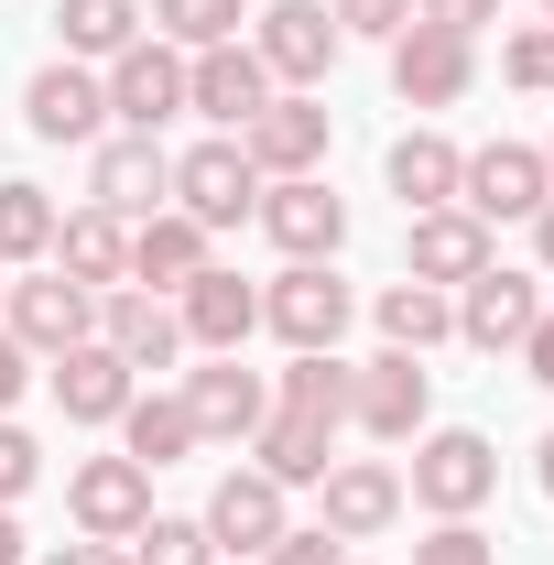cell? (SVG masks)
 Instances as JSON below:
<instances>
[{
  "instance_id": "1",
  "label": "cell",
  "mask_w": 554,
  "mask_h": 565,
  "mask_svg": "<svg viewBox=\"0 0 554 565\" xmlns=\"http://www.w3.org/2000/svg\"><path fill=\"white\" fill-rule=\"evenodd\" d=\"M174 207L196 217V228H239V217L262 207V163L239 152V131L196 141V152H174Z\"/></svg>"
},
{
  "instance_id": "2",
  "label": "cell",
  "mask_w": 554,
  "mask_h": 565,
  "mask_svg": "<svg viewBox=\"0 0 554 565\" xmlns=\"http://www.w3.org/2000/svg\"><path fill=\"white\" fill-rule=\"evenodd\" d=\"M489 490H500V457H489V435H468V424H435V435L414 446V500L435 511V522H468Z\"/></svg>"
},
{
  "instance_id": "3",
  "label": "cell",
  "mask_w": 554,
  "mask_h": 565,
  "mask_svg": "<svg viewBox=\"0 0 554 565\" xmlns=\"http://www.w3.org/2000/svg\"><path fill=\"white\" fill-rule=\"evenodd\" d=\"M468 76H479V44H468V33H446V22H403V33H392V87H403V109H457Z\"/></svg>"
},
{
  "instance_id": "4",
  "label": "cell",
  "mask_w": 554,
  "mask_h": 565,
  "mask_svg": "<svg viewBox=\"0 0 554 565\" xmlns=\"http://www.w3.org/2000/svg\"><path fill=\"white\" fill-rule=\"evenodd\" d=\"M11 294V338L33 359H66V349H87L98 338V294L87 282H66V273H33V282H0Z\"/></svg>"
},
{
  "instance_id": "5",
  "label": "cell",
  "mask_w": 554,
  "mask_h": 565,
  "mask_svg": "<svg viewBox=\"0 0 554 565\" xmlns=\"http://www.w3.org/2000/svg\"><path fill=\"white\" fill-rule=\"evenodd\" d=\"M66 511L87 544H131L141 522H152V468H131V457H87L66 479Z\"/></svg>"
},
{
  "instance_id": "6",
  "label": "cell",
  "mask_w": 554,
  "mask_h": 565,
  "mask_svg": "<svg viewBox=\"0 0 554 565\" xmlns=\"http://www.w3.org/2000/svg\"><path fill=\"white\" fill-rule=\"evenodd\" d=\"M262 327H273L283 349H338L348 338V282L327 273V262H294V273H273V294H262Z\"/></svg>"
},
{
  "instance_id": "7",
  "label": "cell",
  "mask_w": 554,
  "mask_h": 565,
  "mask_svg": "<svg viewBox=\"0 0 554 565\" xmlns=\"http://www.w3.org/2000/svg\"><path fill=\"white\" fill-rule=\"evenodd\" d=\"M424 414H435V381H424L414 349H381L370 370H348V424H370V435H424Z\"/></svg>"
},
{
  "instance_id": "8",
  "label": "cell",
  "mask_w": 554,
  "mask_h": 565,
  "mask_svg": "<svg viewBox=\"0 0 554 565\" xmlns=\"http://www.w3.org/2000/svg\"><path fill=\"white\" fill-rule=\"evenodd\" d=\"M251 217L273 228V250H283V262H327V250L348 239V207L327 196V174H273Z\"/></svg>"
},
{
  "instance_id": "9",
  "label": "cell",
  "mask_w": 554,
  "mask_h": 565,
  "mask_svg": "<svg viewBox=\"0 0 554 565\" xmlns=\"http://www.w3.org/2000/svg\"><path fill=\"white\" fill-rule=\"evenodd\" d=\"M338 11H327V0H273V11H262V33H251V55H262V66L283 76V87H316V76L338 66Z\"/></svg>"
},
{
  "instance_id": "10",
  "label": "cell",
  "mask_w": 554,
  "mask_h": 565,
  "mask_svg": "<svg viewBox=\"0 0 554 565\" xmlns=\"http://www.w3.org/2000/svg\"><path fill=\"white\" fill-rule=\"evenodd\" d=\"M239 152L262 163V185H273V174H316V163H327V98H305V87H294V98H262V109L239 120Z\"/></svg>"
},
{
  "instance_id": "11",
  "label": "cell",
  "mask_w": 554,
  "mask_h": 565,
  "mask_svg": "<svg viewBox=\"0 0 554 565\" xmlns=\"http://www.w3.org/2000/svg\"><path fill=\"white\" fill-rule=\"evenodd\" d=\"M185 414H196V446H251L262 414H273V381L239 370V349H228V359H207V370L185 381Z\"/></svg>"
},
{
  "instance_id": "12",
  "label": "cell",
  "mask_w": 554,
  "mask_h": 565,
  "mask_svg": "<svg viewBox=\"0 0 554 565\" xmlns=\"http://www.w3.org/2000/svg\"><path fill=\"white\" fill-rule=\"evenodd\" d=\"M196 522H207L217 555H273L283 533H294V522H283V479H262V468H228V479L207 490V511H196Z\"/></svg>"
},
{
  "instance_id": "13",
  "label": "cell",
  "mask_w": 554,
  "mask_h": 565,
  "mask_svg": "<svg viewBox=\"0 0 554 565\" xmlns=\"http://www.w3.org/2000/svg\"><path fill=\"white\" fill-rule=\"evenodd\" d=\"M554 196L544 152L533 141H489V152H468V174H457V207L468 217H533Z\"/></svg>"
},
{
  "instance_id": "14",
  "label": "cell",
  "mask_w": 554,
  "mask_h": 565,
  "mask_svg": "<svg viewBox=\"0 0 554 565\" xmlns=\"http://www.w3.org/2000/svg\"><path fill=\"white\" fill-rule=\"evenodd\" d=\"M533 316H544V294H533V273H500V262H489V273H468L457 282V338H468V349H522V338H533Z\"/></svg>"
},
{
  "instance_id": "15",
  "label": "cell",
  "mask_w": 554,
  "mask_h": 565,
  "mask_svg": "<svg viewBox=\"0 0 554 565\" xmlns=\"http://www.w3.org/2000/svg\"><path fill=\"white\" fill-rule=\"evenodd\" d=\"M87 196L109 217H152L163 196H174V152L152 131H120V141H98V163H87Z\"/></svg>"
},
{
  "instance_id": "16",
  "label": "cell",
  "mask_w": 554,
  "mask_h": 565,
  "mask_svg": "<svg viewBox=\"0 0 554 565\" xmlns=\"http://www.w3.org/2000/svg\"><path fill=\"white\" fill-rule=\"evenodd\" d=\"M98 349H120L131 370H174V359H185V327H174V305H163V294L109 282V294H98Z\"/></svg>"
},
{
  "instance_id": "17",
  "label": "cell",
  "mask_w": 554,
  "mask_h": 565,
  "mask_svg": "<svg viewBox=\"0 0 554 565\" xmlns=\"http://www.w3.org/2000/svg\"><path fill=\"white\" fill-rule=\"evenodd\" d=\"M174 109H185V55H174V44L109 55V120H120V131H163Z\"/></svg>"
},
{
  "instance_id": "18",
  "label": "cell",
  "mask_w": 554,
  "mask_h": 565,
  "mask_svg": "<svg viewBox=\"0 0 554 565\" xmlns=\"http://www.w3.org/2000/svg\"><path fill=\"white\" fill-rule=\"evenodd\" d=\"M262 98H273V66H262L251 44H207V55H185V109H196V120L239 131Z\"/></svg>"
},
{
  "instance_id": "19",
  "label": "cell",
  "mask_w": 554,
  "mask_h": 565,
  "mask_svg": "<svg viewBox=\"0 0 554 565\" xmlns=\"http://www.w3.org/2000/svg\"><path fill=\"white\" fill-rule=\"evenodd\" d=\"M22 120H33V141H98V120H109V76H87L76 55H55V66L22 87Z\"/></svg>"
},
{
  "instance_id": "20",
  "label": "cell",
  "mask_w": 554,
  "mask_h": 565,
  "mask_svg": "<svg viewBox=\"0 0 554 565\" xmlns=\"http://www.w3.org/2000/svg\"><path fill=\"white\" fill-rule=\"evenodd\" d=\"M174 327H185V349L228 359L239 338H251V327H262V294H251L239 273H217V262H207V273H196L185 294H174Z\"/></svg>"
},
{
  "instance_id": "21",
  "label": "cell",
  "mask_w": 554,
  "mask_h": 565,
  "mask_svg": "<svg viewBox=\"0 0 554 565\" xmlns=\"http://www.w3.org/2000/svg\"><path fill=\"white\" fill-rule=\"evenodd\" d=\"M316 490H327V533H338V544H370V533L403 522V479H392L381 457H338Z\"/></svg>"
},
{
  "instance_id": "22",
  "label": "cell",
  "mask_w": 554,
  "mask_h": 565,
  "mask_svg": "<svg viewBox=\"0 0 554 565\" xmlns=\"http://www.w3.org/2000/svg\"><path fill=\"white\" fill-rule=\"evenodd\" d=\"M251 468H262V479H283V490L327 479V468H338V424H327V414H294V403H273V414H262V435H251Z\"/></svg>"
},
{
  "instance_id": "23",
  "label": "cell",
  "mask_w": 554,
  "mask_h": 565,
  "mask_svg": "<svg viewBox=\"0 0 554 565\" xmlns=\"http://www.w3.org/2000/svg\"><path fill=\"white\" fill-rule=\"evenodd\" d=\"M66 282H87V294H109V282H131V217H109V207H76L55 217V250H44Z\"/></svg>"
},
{
  "instance_id": "24",
  "label": "cell",
  "mask_w": 554,
  "mask_h": 565,
  "mask_svg": "<svg viewBox=\"0 0 554 565\" xmlns=\"http://www.w3.org/2000/svg\"><path fill=\"white\" fill-rule=\"evenodd\" d=\"M196 273H207V228H196L185 207H152L131 228V282L141 294H185Z\"/></svg>"
},
{
  "instance_id": "25",
  "label": "cell",
  "mask_w": 554,
  "mask_h": 565,
  "mask_svg": "<svg viewBox=\"0 0 554 565\" xmlns=\"http://www.w3.org/2000/svg\"><path fill=\"white\" fill-rule=\"evenodd\" d=\"M55 403H66V424H120V414H131V359L98 349V338L66 349V359H55Z\"/></svg>"
},
{
  "instance_id": "26",
  "label": "cell",
  "mask_w": 554,
  "mask_h": 565,
  "mask_svg": "<svg viewBox=\"0 0 554 565\" xmlns=\"http://www.w3.org/2000/svg\"><path fill=\"white\" fill-rule=\"evenodd\" d=\"M468 273H489V217H468V207H424L414 217V282H468Z\"/></svg>"
},
{
  "instance_id": "27",
  "label": "cell",
  "mask_w": 554,
  "mask_h": 565,
  "mask_svg": "<svg viewBox=\"0 0 554 565\" xmlns=\"http://www.w3.org/2000/svg\"><path fill=\"white\" fill-rule=\"evenodd\" d=\"M457 174H468V152H457V141H435V131H403L392 141V196H403V207H457Z\"/></svg>"
},
{
  "instance_id": "28",
  "label": "cell",
  "mask_w": 554,
  "mask_h": 565,
  "mask_svg": "<svg viewBox=\"0 0 554 565\" xmlns=\"http://www.w3.org/2000/svg\"><path fill=\"white\" fill-rule=\"evenodd\" d=\"M185 446H196L185 392H131V414H120V457H131V468H174Z\"/></svg>"
},
{
  "instance_id": "29",
  "label": "cell",
  "mask_w": 554,
  "mask_h": 565,
  "mask_svg": "<svg viewBox=\"0 0 554 565\" xmlns=\"http://www.w3.org/2000/svg\"><path fill=\"white\" fill-rule=\"evenodd\" d=\"M55 22H66V55H76V66H87V55L109 66V55H131V44H141L152 11H141V0H66Z\"/></svg>"
},
{
  "instance_id": "30",
  "label": "cell",
  "mask_w": 554,
  "mask_h": 565,
  "mask_svg": "<svg viewBox=\"0 0 554 565\" xmlns=\"http://www.w3.org/2000/svg\"><path fill=\"white\" fill-rule=\"evenodd\" d=\"M381 338H392V349H435V338H457V305H446V294H435V282H392V294H381Z\"/></svg>"
},
{
  "instance_id": "31",
  "label": "cell",
  "mask_w": 554,
  "mask_h": 565,
  "mask_svg": "<svg viewBox=\"0 0 554 565\" xmlns=\"http://www.w3.org/2000/svg\"><path fill=\"white\" fill-rule=\"evenodd\" d=\"M273 403H294V414H327V424H348V359H338V349H294V370L273 381Z\"/></svg>"
},
{
  "instance_id": "32",
  "label": "cell",
  "mask_w": 554,
  "mask_h": 565,
  "mask_svg": "<svg viewBox=\"0 0 554 565\" xmlns=\"http://www.w3.org/2000/svg\"><path fill=\"white\" fill-rule=\"evenodd\" d=\"M44 250H55V196L11 174V185H0V273H11V262H44Z\"/></svg>"
},
{
  "instance_id": "33",
  "label": "cell",
  "mask_w": 554,
  "mask_h": 565,
  "mask_svg": "<svg viewBox=\"0 0 554 565\" xmlns=\"http://www.w3.org/2000/svg\"><path fill=\"white\" fill-rule=\"evenodd\" d=\"M152 22H163L185 55H207V44H239L251 11H239V0H152Z\"/></svg>"
},
{
  "instance_id": "34",
  "label": "cell",
  "mask_w": 554,
  "mask_h": 565,
  "mask_svg": "<svg viewBox=\"0 0 554 565\" xmlns=\"http://www.w3.org/2000/svg\"><path fill=\"white\" fill-rule=\"evenodd\" d=\"M131 565H217V544H207V522H141L131 533Z\"/></svg>"
},
{
  "instance_id": "35",
  "label": "cell",
  "mask_w": 554,
  "mask_h": 565,
  "mask_svg": "<svg viewBox=\"0 0 554 565\" xmlns=\"http://www.w3.org/2000/svg\"><path fill=\"white\" fill-rule=\"evenodd\" d=\"M500 76H511V87H533V98H554V22H533V33H511V55H500Z\"/></svg>"
},
{
  "instance_id": "36",
  "label": "cell",
  "mask_w": 554,
  "mask_h": 565,
  "mask_svg": "<svg viewBox=\"0 0 554 565\" xmlns=\"http://www.w3.org/2000/svg\"><path fill=\"white\" fill-rule=\"evenodd\" d=\"M327 11H338V33H381V44L414 22V0H327Z\"/></svg>"
},
{
  "instance_id": "37",
  "label": "cell",
  "mask_w": 554,
  "mask_h": 565,
  "mask_svg": "<svg viewBox=\"0 0 554 565\" xmlns=\"http://www.w3.org/2000/svg\"><path fill=\"white\" fill-rule=\"evenodd\" d=\"M33 468H44V457H33V435H22V424L0 414V511H11V500L33 490Z\"/></svg>"
},
{
  "instance_id": "38",
  "label": "cell",
  "mask_w": 554,
  "mask_h": 565,
  "mask_svg": "<svg viewBox=\"0 0 554 565\" xmlns=\"http://www.w3.org/2000/svg\"><path fill=\"white\" fill-rule=\"evenodd\" d=\"M414 565H489V544L468 533V522H435V533L414 544Z\"/></svg>"
},
{
  "instance_id": "39",
  "label": "cell",
  "mask_w": 554,
  "mask_h": 565,
  "mask_svg": "<svg viewBox=\"0 0 554 565\" xmlns=\"http://www.w3.org/2000/svg\"><path fill=\"white\" fill-rule=\"evenodd\" d=\"M414 22H446V33L479 44V22H500V0H414Z\"/></svg>"
},
{
  "instance_id": "40",
  "label": "cell",
  "mask_w": 554,
  "mask_h": 565,
  "mask_svg": "<svg viewBox=\"0 0 554 565\" xmlns=\"http://www.w3.org/2000/svg\"><path fill=\"white\" fill-rule=\"evenodd\" d=\"M273 565H348V555H338V533L316 522V533H283V544H273Z\"/></svg>"
},
{
  "instance_id": "41",
  "label": "cell",
  "mask_w": 554,
  "mask_h": 565,
  "mask_svg": "<svg viewBox=\"0 0 554 565\" xmlns=\"http://www.w3.org/2000/svg\"><path fill=\"white\" fill-rule=\"evenodd\" d=\"M511 359H522V370H533V381H544V392H554V316H533V338H522V349H511Z\"/></svg>"
},
{
  "instance_id": "42",
  "label": "cell",
  "mask_w": 554,
  "mask_h": 565,
  "mask_svg": "<svg viewBox=\"0 0 554 565\" xmlns=\"http://www.w3.org/2000/svg\"><path fill=\"white\" fill-rule=\"evenodd\" d=\"M22 370H33V349H22V338H11V327H0V414H11V403H22Z\"/></svg>"
},
{
  "instance_id": "43",
  "label": "cell",
  "mask_w": 554,
  "mask_h": 565,
  "mask_svg": "<svg viewBox=\"0 0 554 565\" xmlns=\"http://www.w3.org/2000/svg\"><path fill=\"white\" fill-rule=\"evenodd\" d=\"M55 565H131V544H66Z\"/></svg>"
},
{
  "instance_id": "44",
  "label": "cell",
  "mask_w": 554,
  "mask_h": 565,
  "mask_svg": "<svg viewBox=\"0 0 554 565\" xmlns=\"http://www.w3.org/2000/svg\"><path fill=\"white\" fill-rule=\"evenodd\" d=\"M533 250H544V273H554V196L533 207Z\"/></svg>"
},
{
  "instance_id": "45",
  "label": "cell",
  "mask_w": 554,
  "mask_h": 565,
  "mask_svg": "<svg viewBox=\"0 0 554 565\" xmlns=\"http://www.w3.org/2000/svg\"><path fill=\"white\" fill-rule=\"evenodd\" d=\"M0 565H22V522L11 511H0Z\"/></svg>"
},
{
  "instance_id": "46",
  "label": "cell",
  "mask_w": 554,
  "mask_h": 565,
  "mask_svg": "<svg viewBox=\"0 0 554 565\" xmlns=\"http://www.w3.org/2000/svg\"><path fill=\"white\" fill-rule=\"evenodd\" d=\"M533 479H544V500H554V435H544V446H533Z\"/></svg>"
},
{
  "instance_id": "47",
  "label": "cell",
  "mask_w": 554,
  "mask_h": 565,
  "mask_svg": "<svg viewBox=\"0 0 554 565\" xmlns=\"http://www.w3.org/2000/svg\"><path fill=\"white\" fill-rule=\"evenodd\" d=\"M544 174H554V141H544Z\"/></svg>"
},
{
  "instance_id": "48",
  "label": "cell",
  "mask_w": 554,
  "mask_h": 565,
  "mask_svg": "<svg viewBox=\"0 0 554 565\" xmlns=\"http://www.w3.org/2000/svg\"><path fill=\"white\" fill-rule=\"evenodd\" d=\"M544 22H554V0H544Z\"/></svg>"
}]
</instances>
